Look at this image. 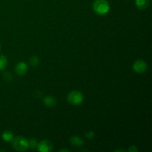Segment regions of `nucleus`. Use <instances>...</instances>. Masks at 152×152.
<instances>
[{"label":"nucleus","mask_w":152,"mask_h":152,"mask_svg":"<svg viewBox=\"0 0 152 152\" xmlns=\"http://www.w3.org/2000/svg\"><path fill=\"white\" fill-rule=\"evenodd\" d=\"M93 10L99 16H104L109 12L110 5L107 0H95L94 1Z\"/></svg>","instance_id":"nucleus-1"},{"label":"nucleus","mask_w":152,"mask_h":152,"mask_svg":"<svg viewBox=\"0 0 152 152\" xmlns=\"http://www.w3.org/2000/svg\"><path fill=\"white\" fill-rule=\"evenodd\" d=\"M11 145L12 147L18 151H25L29 148L28 140L21 136L13 137L11 140Z\"/></svg>","instance_id":"nucleus-2"},{"label":"nucleus","mask_w":152,"mask_h":152,"mask_svg":"<svg viewBox=\"0 0 152 152\" xmlns=\"http://www.w3.org/2000/svg\"><path fill=\"white\" fill-rule=\"evenodd\" d=\"M83 99H84V96L82 92L77 90L71 91L67 96V100L72 105H80L83 102Z\"/></svg>","instance_id":"nucleus-3"},{"label":"nucleus","mask_w":152,"mask_h":152,"mask_svg":"<svg viewBox=\"0 0 152 152\" xmlns=\"http://www.w3.org/2000/svg\"><path fill=\"white\" fill-rule=\"evenodd\" d=\"M37 148L40 152H50L53 150V144L50 141L47 140H43L38 142Z\"/></svg>","instance_id":"nucleus-4"},{"label":"nucleus","mask_w":152,"mask_h":152,"mask_svg":"<svg viewBox=\"0 0 152 152\" xmlns=\"http://www.w3.org/2000/svg\"><path fill=\"white\" fill-rule=\"evenodd\" d=\"M132 68H133L134 71L137 74H142L147 70V64L145 61L139 59L134 62Z\"/></svg>","instance_id":"nucleus-5"},{"label":"nucleus","mask_w":152,"mask_h":152,"mask_svg":"<svg viewBox=\"0 0 152 152\" xmlns=\"http://www.w3.org/2000/svg\"><path fill=\"white\" fill-rule=\"evenodd\" d=\"M15 71L19 76H24L28 71V65L24 62H18L15 66Z\"/></svg>","instance_id":"nucleus-6"},{"label":"nucleus","mask_w":152,"mask_h":152,"mask_svg":"<svg viewBox=\"0 0 152 152\" xmlns=\"http://www.w3.org/2000/svg\"><path fill=\"white\" fill-rule=\"evenodd\" d=\"M69 141L71 145L76 147H80L84 145V140L79 136H72Z\"/></svg>","instance_id":"nucleus-7"},{"label":"nucleus","mask_w":152,"mask_h":152,"mask_svg":"<svg viewBox=\"0 0 152 152\" xmlns=\"http://www.w3.org/2000/svg\"><path fill=\"white\" fill-rule=\"evenodd\" d=\"M43 102L48 107H55L56 105V99L53 96H47L43 99Z\"/></svg>","instance_id":"nucleus-8"},{"label":"nucleus","mask_w":152,"mask_h":152,"mask_svg":"<svg viewBox=\"0 0 152 152\" xmlns=\"http://www.w3.org/2000/svg\"><path fill=\"white\" fill-rule=\"evenodd\" d=\"M136 7L140 10H145L149 6L150 0H136Z\"/></svg>","instance_id":"nucleus-9"},{"label":"nucleus","mask_w":152,"mask_h":152,"mask_svg":"<svg viewBox=\"0 0 152 152\" xmlns=\"http://www.w3.org/2000/svg\"><path fill=\"white\" fill-rule=\"evenodd\" d=\"M1 137L4 140V141L9 142H11V140L13 139V137H14V135H13V132H10V131H5V132H3Z\"/></svg>","instance_id":"nucleus-10"},{"label":"nucleus","mask_w":152,"mask_h":152,"mask_svg":"<svg viewBox=\"0 0 152 152\" xmlns=\"http://www.w3.org/2000/svg\"><path fill=\"white\" fill-rule=\"evenodd\" d=\"M7 65V59L6 56H0V71H3Z\"/></svg>","instance_id":"nucleus-11"},{"label":"nucleus","mask_w":152,"mask_h":152,"mask_svg":"<svg viewBox=\"0 0 152 152\" xmlns=\"http://www.w3.org/2000/svg\"><path fill=\"white\" fill-rule=\"evenodd\" d=\"M30 64L31 66L36 67L39 64V59L37 56H32L30 58Z\"/></svg>","instance_id":"nucleus-12"},{"label":"nucleus","mask_w":152,"mask_h":152,"mask_svg":"<svg viewBox=\"0 0 152 152\" xmlns=\"http://www.w3.org/2000/svg\"><path fill=\"white\" fill-rule=\"evenodd\" d=\"M3 79L6 82H11L13 80V75L10 72H5L3 74Z\"/></svg>","instance_id":"nucleus-13"},{"label":"nucleus","mask_w":152,"mask_h":152,"mask_svg":"<svg viewBox=\"0 0 152 152\" xmlns=\"http://www.w3.org/2000/svg\"><path fill=\"white\" fill-rule=\"evenodd\" d=\"M28 144H29V147L31 148H37L38 142H37L36 139H30L29 141H28Z\"/></svg>","instance_id":"nucleus-14"},{"label":"nucleus","mask_w":152,"mask_h":152,"mask_svg":"<svg viewBox=\"0 0 152 152\" xmlns=\"http://www.w3.org/2000/svg\"><path fill=\"white\" fill-rule=\"evenodd\" d=\"M86 137H87V138L91 140V139H93V137H94V133L93 132H88L87 134H86Z\"/></svg>","instance_id":"nucleus-15"},{"label":"nucleus","mask_w":152,"mask_h":152,"mask_svg":"<svg viewBox=\"0 0 152 152\" xmlns=\"http://www.w3.org/2000/svg\"><path fill=\"white\" fill-rule=\"evenodd\" d=\"M138 151V149L137 148V147L135 145H132L130 146V148H129V152H137Z\"/></svg>","instance_id":"nucleus-16"},{"label":"nucleus","mask_w":152,"mask_h":152,"mask_svg":"<svg viewBox=\"0 0 152 152\" xmlns=\"http://www.w3.org/2000/svg\"><path fill=\"white\" fill-rule=\"evenodd\" d=\"M59 151H67V152H69L70 151L68 149H61V150H59Z\"/></svg>","instance_id":"nucleus-17"},{"label":"nucleus","mask_w":152,"mask_h":152,"mask_svg":"<svg viewBox=\"0 0 152 152\" xmlns=\"http://www.w3.org/2000/svg\"><path fill=\"white\" fill-rule=\"evenodd\" d=\"M0 49H1V45H0Z\"/></svg>","instance_id":"nucleus-18"}]
</instances>
